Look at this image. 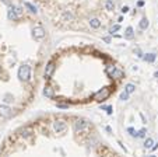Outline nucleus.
Returning <instances> with one entry per match:
<instances>
[{"label": "nucleus", "instance_id": "10", "mask_svg": "<svg viewBox=\"0 0 158 157\" xmlns=\"http://www.w3.org/2000/svg\"><path fill=\"white\" fill-rule=\"evenodd\" d=\"M133 28L132 27H127V28H126V32H124V37H126V38L127 39H132L133 38Z\"/></svg>", "mask_w": 158, "mask_h": 157}, {"label": "nucleus", "instance_id": "18", "mask_svg": "<svg viewBox=\"0 0 158 157\" xmlns=\"http://www.w3.org/2000/svg\"><path fill=\"white\" fill-rule=\"evenodd\" d=\"M127 98H129V93L124 91V93H122V94H120V100H122V101H126Z\"/></svg>", "mask_w": 158, "mask_h": 157}, {"label": "nucleus", "instance_id": "8", "mask_svg": "<svg viewBox=\"0 0 158 157\" xmlns=\"http://www.w3.org/2000/svg\"><path fill=\"white\" fill-rule=\"evenodd\" d=\"M90 25H91V28H99L101 27V21H99L98 18H91L90 20Z\"/></svg>", "mask_w": 158, "mask_h": 157}, {"label": "nucleus", "instance_id": "5", "mask_svg": "<svg viewBox=\"0 0 158 157\" xmlns=\"http://www.w3.org/2000/svg\"><path fill=\"white\" fill-rule=\"evenodd\" d=\"M108 96H109V90H108V88H105L104 91L101 90V91L97 93V94H95V98H97L98 101H102V100H105Z\"/></svg>", "mask_w": 158, "mask_h": 157}, {"label": "nucleus", "instance_id": "23", "mask_svg": "<svg viewBox=\"0 0 158 157\" xmlns=\"http://www.w3.org/2000/svg\"><path fill=\"white\" fill-rule=\"evenodd\" d=\"M104 109H106L108 114H112V107H102Z\"/></svg>", "mask_w": 158, "mask_h": 157}, {"label": "nucleus", "instance_id": "24", "mask_svg": "<svg viewBox=\"0 0 158 157\" xmlns=\"http://www.w3.org/2000/svg\"><path fill=\"white\" fill-rule=\"evenodd\" d=\"M118 30H119V25H115V27H113V28L111 30V34H113V32H115V31H118Z\"/></svg>", "mask_w": 158, "mask_h": 157}, {"label": "nucleus", "instance_id": "13", "mask_svg": "<svg viewBox=\"0 0 158 157\" xmlns=\"http://www.w3.org/2000/svg\"><path fill=\"white\" fill-rule=\"evenodd\" d=\"M43 94L46 97H53V90H52L51 87H46L45 88V91H43Z\"/></svg>", "mask_w": 158, "mask_h": 157}, {"label": "nucleus", "instance_id": "21", "mask_svg": "<svg viewBox=\"0 0 158 157\" xmlns=\"http://www.w3.org/2000/svg\"><path fill=\"white\" fill-rule=\"evenodd\" d=\"M127 131H129V133H130L132 136H137V133H134V129H133V128H129Z\"/></svg>", "mask_w": 158, "mask_h": 157}, {"label": "nucleus", "instance_id": "12", "mask_svg": "<svg viewBox=\"0 0 158 157\" xmlns=\"http://www.w3.org/2000/svg\"><path fill=\"white\" fill-rule=\"evenodd\" d=\"M144 60L154 62V60H155V55H154V53H148V55H145V56H144Z\"/></svg>", "mask_w": 158, "mask_h": 157}, {"label": "nucleus", "instance_id": "4", "mask_svg": "<svg viewBox=\"0 0 158 157\" xmlns=\"http://www.w3.org/2000/svg\"><path fill=\"white\" fill-rule=\"evenodd\" d=\"M43 37H45V31H43V28H41V27L34 28V38L35 39H42Z\"/></svg>", "mask_w": 158, "mask_h": 157}, {"label": "nucleus", "instance_id": "3", "mask_svg": "<svg viewBox=\"0 0 158 157\" xmlns=\"http://www.w3.org/2000/svg\"><path fill=\"white\" fill-rule=\"evenodd\" d=\"M53 72H55V63H53V62H49L48 66H46V69H45V77L49 80V78L52 77Z\"/></svg>", "mask_w": 158, "mask_h": 157}, {"label": "nucleus", "instance_id": "20", "mask_svg": "<svg viewBox=\"0 0 158 157\" xmlns=\"http://www.w3.org/2000/svg\"><path fill=\"white\" fill-rule=\"evenodd\" d=\"M115 70H116L115 66H111V67L108 69V73H109V74H113V72H115Z\"/></svg>", "mask_w": 158, "mask_h": 157}, {"label": "nucleus", "instance_id": "27", "mask_svg": "<svg viewBox=\"0 0 158 157\" xmlns=\"http://www.w3.org/2000/svg\"><path fill=\"white\" fill-rule=\"evenodd\" d=\"M154 76H155V77H158V72H155V74H154Z\"/></svg>", "mask_w": 158, "mask_h": 157}, {"label": "nucleus", "instance_id": "15", "mask_svg": "<svg viewBox=\"0 0 158 157\" xmlns=\"http://www.w3.org/2000/svg\"><path fill=\"white\" fill-rule=\"evenodd\" d=\"M9 18L10 20H17V16H16V11H14L13 9L9 10Z\"/></svg>", "mask_w": 158, "mask_h": 157}, {"label": "nucleus", "instance_id": "9", "mask_svg": "<svg viewBox=\"0 0 158 157\" xmlns=\"http://www.w3.org/2000/svg\"><path fill=\"white\" fill-rule=\"evenodd\" d=\"M105 9L109 10V11H113L115 10V1L113 0H106L105 1Z\"/></svg>", "mask_w": 158, "mask_h": 157}, {"label": "nucleus", "instance_id": "1", "mask_svg": "<svg viewBox=\"0 0 158 157\" xmlns=\"http://www.w3.org/2000/svg\"><path fill=\"white\" fill-rule=\"evenodd\" d=\"M18 77L22 81H28L31 77V67L28 65H22L20 69H18Z\"/></svg>", "mask_w": 158, "mask_h": 157}, {"label": "nucleus", "instance_id": "11", "mask_svg": "<svg viewBox=\"0 0 158 157\" xmlns=\"http://www.w3.org/2000/svg\"><path fill=\"white\" fill-rule=\"evenodd\" d=\"M139 27H140V30H147V27H148V20H147V18H143L140 21V24H139Z\"/></svg>", "mask_w": 158, "mask_h": 157}, {"label": "nucleus", "instance_id": "2", "mask_svg": "<svg viewBox=\"0 0 158 157\" xmlns=\"http://www.w3.org/2000/svg\"><path fill=\"white\" fill-rule=\"evenodd\" d=\"M0 115L3 118H10L13 115V111H11V108L7 107V105H0Z\"/></svg>", "mask_w": 158, "mask_h": 157}, {"label": "nucleus", "instance_id": "19", "mask_svg": "<svg viewBox=\"0 0 158 157\" xmlns=\"http://www.w3.org/2000/svg\"><path fill=\"white\" fill-rule=\"evenodd\" d=\"M30 132H31L30 129H25V131H22V136H25V137H28V136L31 135Z\"/></svg>", "mask_w": 158, "mask_h": 157}, {"label": "nucleus", "instance_id": "6", "mask_svg": "<svg viewBox=\"0 0 158 157\" xmlns=\"http://www.w3.org/2000/svg\"><path fill=\"white\" fill-rule=\"evenodd\" d=\"M66 128H67L66 122H62V121H57V122H55V131L57 132V133L66 131Z\"/></svg>", "mask_w": 158, "mask_h": 157}, {"label": "nucleus", "instance_id": "26", "mask_svg": "<svg viewBox=\"0 0 158 157\" xmlns=\"http://www.w3.org/2000/svg\"><path fill=\"white\" fill-rule=\"evenodd\" d=\"M157 149H158V143H157V146H154V147H151V150L154 152V150H157Z\"/></svg>", "mask_w": 158, "mask_h": 157}, {"label": "nucleus", "instance_id": "22", "mask_svg": "<svg viewBox=\"0 0 158 157\" xmlns=\"http://www.w3.org/2000/svg\"><path fill=\"white\" fill-rule=\"evenodd\" d=\"M144 135H145V129H141V131L137 133V136H140V137H143Z\"/></svg>", "mask_w": 158, "mask_h": 157}, {"label": "nucleus", "instance_id": "7", "mask_svg": "<svg viewBox=\"0 0 158 157\" xmlns=\"http://www.w3.org/2000/svg\"><path fill=\"white\" fill-rule=\"evenodd\" d=\"M88 126V123L84 122V121H78V122L74 123V131L78 132V131H83V129H86V128Z\"/></svg>", "mask_w": 158, "mask_h": 157}, {"label": "nucleus", "instance_id": "25", "mask_svg": "<svg viewBox=\"0 0 158 157\" xmlns=\"http://www.w3.org/2000/svg\"><path fill=\"white\" fill-rule=\"evenodd\" d=\"M127 11H129V7H127V6L122 7V13H127Z\"/></svg>", "mask_w": 158, "mask_h": 157}, {"label": "nucleus", "instance_id": "14", "mask_svg": "<svg viewBox=\"0 0 158 157\" xmlns=\"http://www.w3.org/2000/svg\"><path fill=\"white\" fill-rule=\"evenodd\" d=\"M134 84H127V86H126V90H124V91L126 93H129V94H132L133 91H134Z\"/></svg>", "mask_w": 158, "mask_h": 157}, {"label": "nucleus", "instance_id": "16", "mask_svg": "<svg viewBox=\"0 0 158 157\" xmlns=\"http://www.w3.org/2000/svg\"><path fill=\"white\" fill-rule=\"evenodd\" d=\"M24 4H25V7H28V9H30V11H32V13H36V9H35V7H34V6H32V4H31V3H28V1H25Z\"/></svg>", "mask_w": 158, "mask_h": 157}, {"label": "nucleus", "instance_id": "17", "mask_svg": "<svg viewBox=\"0 0 158 157\" xmlns=\"http://www.w3.org/2000/svg\"><path fill=\"white\" fill-rule=\"evenodd\" d=\"M151 144H153V139H147L144 143V147L145 149H151Z\"/></svg>", "mask_w": 158, "mask_h": 157}]
</instances>
